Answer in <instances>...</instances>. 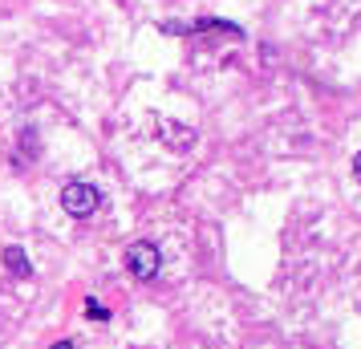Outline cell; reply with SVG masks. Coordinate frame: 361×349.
<instances>
[{"label": "cell", "mask_w": 361, "mask_h": 349, "mask_svg": "<svg viewBox=\"0 0 361 349\" xmlns=\"http://www.w3.org/2000/svg\"><path fill=\"white\" fill-rule=\"evenodd\" d=\"M159 264H163V256H159V248L150 240H138V244L126 248V272H130L134 281H154Z\"/></svg>", "instance_id": "7a4b0ae2"}, {"label": "cell", "mask_w": 361, "mask_h": 349, "mask_svg": "<svg viewBox=\"0 0 361 349\" xmlns=\"http://www.w3.org/2000/svg\"><path fill=\"white\" fill-rule=\"evenodd\" d=\"M353 175L361 179V150H357V159H353Z\"/></svg>", "instance_id": "8992f818"}, {"label": "cell", "mask_w": 361, "mask_h": 349, "mask_svg": "<svg viewBox=\"0 0 361 349\" xmlns=\"http://www.w3.org/2000/svg\"><path fill=\"white\" fill-rule=\"evenodd\" d=\"M49 349H73V341H53Z\"/></svg>", "instance_id": "5b68a950"}, {"label": "cell", "mask_w": 361, "mask_h": 349, "mask_svg": "<svg viewBox=\"0 0 361 349\" xmlns=\"http://www.w3.org/2000/svg\"><path fill=\"white\" fill-rule=\"evenodd\" d=\"M102 203V191L90 183H66L61 187V207H66L73 219H90L94 212H98Z\"/></svg>", "instance_id": "6da1fadb"}, {"label": "cell", "mask_w": 361, "mask_h": 349, "mask_svg": "<svg viewBox=\"0 0 361 349\" xmlns=\"http://www.w3.org/2000/svg\"><path fill=\"white\" fill-rule=\"evenodd\" d=\"M85 313H90V317H98V321H106V317H110V313H106V309L98 305V300H85Z\"/></svg>", "instance_id": "277c9868"}, {"label": "cell", "mask_w": 361, "mask_h": 349, "mask_svg": "<svg viewBox=\"0 0 361 349\" xmlns=\"http://www.w3.org/2000/svg\"><path fill=\"white\" fill-rule=\"evenodd\" d=\"M0 260H4V268H8L13 276H29V272H33V264H29V252L20 248V244H8V248L0 252Z\"/></svg>", "instance_id": "3957f363"}]
</instances>
